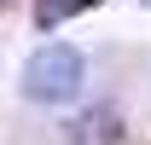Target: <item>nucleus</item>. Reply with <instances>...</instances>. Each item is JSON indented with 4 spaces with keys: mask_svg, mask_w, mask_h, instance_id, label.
<instances>
[{
    "mask_svg": "<svg viewBox=\"0 0 151 145\" xmlns=\"http://www.w3.org/2000/svg\"><path fill=\"white\" fill-rule=\"evenodd\" d=\"M81 75H87V58L52 41V47H41L29 64H23V99H35V105H64L81 93Z\"/></svg>",
    "mask_w": 151,
    "mask_h": 145,
    "instance_id": "obj_1",
    "label": "nucleus"
},
{
    "mask_svg": "<svg viewBox=\"0 0 151 145\" xmlns=\"http://www.w3.org/2000/svg\"><path fill=\"white\" fill-rule=\"evenodd\" d=\"M70 139H76V145H105V139H116V116H111V110L76 116V122H70Z\"/></svg>",
    "mask_w": 151,
    "mask_h": 145,
    "instance_id": "obj_2",
    "label": "nucleus"
},
{
    "mask_svg": "<svg viewBox=\"0 0 151 145\" xmlns=\"http://www.w3.org/2000/svg\"><path fill=\"white\" fill-rule=\"evenodd\" d=\"M145 6H151V0H145Z\"/></svg>",
    "mask_w": 151,
    "mask_h": 145,
    "instance_id": "obj_3",
    "label": "nucleus"
}]
</instances>
